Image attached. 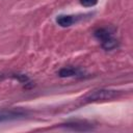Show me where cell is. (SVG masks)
<instances>
[{
  "instance_id": "cell-1",
  "label": "cell",
  "mask_w": 133,
  "mask_h": 133,
  "mask_svg": "<svg viewBox=\"0 0 133 133\" xmlns=\"http://www.w3.org/2000/svg\"><path fill=\"white\" fill-rule=\"evenodd\" d=\"M117 91L110 89H98L89 92L84 97V102H97V101H107L115 98L117 96Z\"/></svg>"
},
{
  "instance_id": "cell-2",
  "label": "cell",
  "mask_w": 133,
  "mask_h": 133,
  "mask_svg": "<svg viewBox=\"0 0 133 133\" xmlns=\"http://www.w3.org/2000/svg\"><path fill=\"white\" fill-rule=\"evenodd\" d=\"M63 127L71 129V130H75V131H88V130H92V127L89 124H85L84 122H70L66 124H63Z\"/></svg>"
},
{
  "instance_id": "cell-3",
  "label": "cell",
  "mask_w": 133,
  "mask_h": 133,
  "mask_svg": "<svg viewBox=\"0 0 133 133\" xmlns=\"http://www.w3.org/2000/svg\"><path fill=\"white\" fill-rule=\"evenodd\" d=\"M77 17L71 15H60L56 18V23L61 27H70L77 21Z\"/></svg>"
},
{
  "instance_id": "cell-4",
  "label": "cell",
  "mask_w": 133,
  "mask_h": 133,
  "mask_svg": "<svg viewBox=\"0 0 133 133\" xmlns=\"http://www.w3.org/2000/svg\"><path fill=\"white\" fill-rule=\"evenodd\" d=\"M94 36L100 41V42H103L109 37L112 36V33L111 31L108 29V28H105V27H101V28H97L95 31H94Z\"/></svg>"
},
{
  "instance_id": "cell-5",
  "label": "cell",
  "mask_w": 133,
  "mask_h": 133,
  "mask_svg": "<svg viewBox=\"0 0 133 133\" xmlns=\"http://www.w3.org/2000/svg\"><path fill=\"white\" fill-rule=\"evenodd\" d=\"M25 113L20 110H9V111H2L0 112V122L10 119V118H16L19 116H23Z\"/></svg>"
},
{
  "instance_id": "cell-6",
  "label": "cell",
  "mask_w": 133,
  "mask_h": 133,
  "mask_svg": "<svg viewBox=\"0 0 133 133\" xmlns=\"http://www.w3.org/2000/svg\"><path fill=\"white\" fill-rule=\"evenodd\" d=\"M101 46H102V48L104 50H107V51L108 50H113L118 46V42H117V39H115V38H113L111 36V37L101 42Z\"/></svg>"
},
{
  "instance_id": "cell-7",
  "label": "cell",
  "mask_w": 133,
  "mask_h": 133,
  "mask_svg": "<svg viewBox=\"0 0 133 133\" xmlns=\"http://www.w3.org/2000/svg\"><path fill=\"white\" fill-rule=\"evenodd\" d=\"M78 74V69H75L73 66H66V68H62L60 69V71L58 72L59 77H72Z\"/></svg>"
},
{
  "instance_id": "cell-8",
  "label": "cell",
  "mask_w": 133,
  "mask_h": 133,
  "mask_svg": "<svg viewBox=\"0 0 133 133\" xmlns=\"http://www.w3.org/2000/svg\"><path fill=\"white\" fill-rule=\"evenodd\" d=\"M80 3L85 7H90V6H95L98 3V0H80Z\"/></svg>"
}]
</instances>
